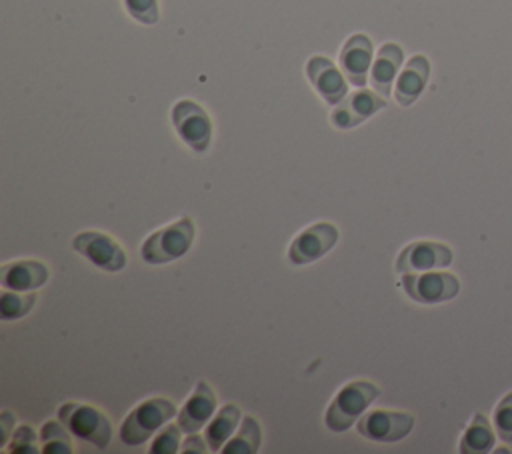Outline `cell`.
Returning a JSON list of instances; mask_svg holds the SVG:
<instances>
[{"instance_id":"10","label":"cell","mask_w":512,"mask_h":454,"mask_svg":"<svg viewBox=\"0 0 512 454\" xmlns=\"http://www.w3.org/2000/svg\"><path fill=\"white\" fill-rule=\"evenodd\" d=\"M452 250L446 244L416 240L402 248L396 258V272H428L438 268H448L452 264Z\"/></svg>"},{"instance_id":"19","label":"cell","mask_w":512,"mask_h":454,"mask_svg":"<svg viewBox=\"0 0 512 454\" xmlns=\"http://www.w3.org/2000/svg\"><path fill=\"white\" fill-rule=\"evenodd\" d=\"M494 426L482 412H476L468 428L460 438V452L462 454H486L494 446Z\"/></svg>"},{"instance_id":"26","label":"cell","mask_w":512,"mask_h":454,"mask_svg":"<svg viewBox=\"0 0 512 454\" xmlns=\"http://www.w3.org/2000/svg\"><path fill=\"white\" fill-rule=\"evenodd\" d=\"M34 442H36V434H34V430L30 428V426H26V424H22V426H18L16 430H14V434H12V444L6 448V452H10V454H36L38 452V448L34 446Z\"/></svg>"},{"instance_id":"18","label":"cell","mask_w":512,"mask_h":454,"mask_svg":"<svg viewBox=\"0 0 512 454\" xmlns=\"http://www.w3.org/2000/svg\"><path fill=\"white\" fill-rule=\"evenodd\" d=\"M238 422H240V408L236 404H224L206 428L204 440L208 450L212 452L222 450L226 440L232 436L234 428L238 426Z\"/></svg>"},{"instance_id":"22","label":"cell","mask_w":512,"mask_h":454,"mask_svg":"<svg viewBox=\"0 0 512 454\" xmlns=\"http://www.w3.org/2000/svg\"><path fill=\"white\" fill-rule=\"evenodd\" d=\"M36 304V294H20L16 290L4 288L0 294V318L2 320H16L26 316Z\"/></svg>"},{"instance_id":"15","label":"cell","mask_w":512,"mask_h":454,"mask_svg":"<svg viewBox=\"0 0 512 454\" xmlns=\"http://www.w3.org/2000/svg\"><path fill=\"white\" fill-rule=\"evenodd\" d=\"M430 76V62L422 54H414L396 78L394 98L400 106H410L424 90Z\"/></svg>"},{"instance_id":"25","label":"cell","mask_w":512,"mask_h":454,"mask_svg":"<svg viewBox=\"0 0 512 454\" xmlns=\"http://www.w3.org/2000/svg\"><path fill=\"white\" fill-rule=\"evenodd\" d=\"M124 6L128 10V14L142 24H154L158 20V2L156 0H124Z\"/></svg>"},{"instance_id":"5","label":"cell","mask_w":512,"mask_h":454,"mask_svg":"<svg viewBox=\"0 0 512 454\" xmlns=\"http://www.w3.org/2000/svg\"><path fill=\"white\" fill-rule=\"evenodd\" d=\"M402 290L418 304H440L452 300L460 292V280L442 270H428L424 274L406 272L400 280Z\"/></svg>"},{"instance_id":"1","label":"cell","mask_w":512,"mask_h":454,"mask_svg":"<svg viewBox=\"0 0 512 454\" xmlns=\"http://www.w3.org/2000/svg\"><path fill=\"white\" fill-rule=\"evenodd\" d=\"M380 390L368 380H356L346 384L330 402L324 422L332 432L348 430L356 418L378 398Z\"/></svg>"},{"instance_id":"9","label":"cell","mask_w":512,"mask_h":454,"mask_svg":"<svg viewBox=\"0 0 512 454\" xmlns=\"http://www.w3.org/2000/svg\"><path fill=\"white\" fill-rule=\"evenodd\" d=\"M338 228L330 222H318L302 230L290 244L288 260L294 266L310 264L322 258L336 242H338Z\"/></svg>"},{"instance_id":"4","label":"cell","mask_w":512,"mask_h":454,"mask_svg":"<svg viewBox=\"0 0 512 454\" xmlns=\"http://www.w3.org/2000/svg\"><path fill=\"white\" fill-rule=\"evenodd\" d=\"M58 418L76 438L86 440L100 450L110 444L112 428L108 418L98 408L78 402H66L58 408Z\"/></svg>"},{"instance_id":"6","label":"cell","mask_w":512,"mask_h":454,"mask_svg":"<svg viewBox=\"0 0 512 454\" xmlns=\"http://www.w3.org/2000/svg\"><path fill=\"white\" fill-rule=\"evenodd\" d=\"M172 124L178 136L194 152H206L212 140V122L204 108L192 100H180L172 108Z\"/></svg>"},{"instance_id":"24","label":"cell","mask_w":512,"mask_h":454,"mask_svg":"<svg viewBox=\"0 0 512 454\" xmlns=\"http://www.w3.org/2000/svg\"><path fill=\"white\" fill-rule=\"evenodd\" d=\"M180 432L182 428L176 424L166 426L152 442L150 454H174L180 450Z\"/></svg>"},{"instance_id":"2","label":"cell","mask_w":512,"mask_h":454,"mask_svg":"<svg viewBox=\"0 0 512 454\" xmlns=\"http://www.w3.org/2000/svg\"><path fill=\"white\" fill-rule=\"evenodd\" d=\"M194 232V222L190 218H182L170 226L152 232L144 240L140 256L148 264L172 262L190 250L194 242Z\"/></svg>"},{"instance_id":"12","label":"cell","mask_w":512,"mask_h":454,"mask_svg":"<svg viewBox=\"0 0 512 454\" xmlns=\"http://www.w3.org/2000/svg\"><path fill=\"white\" fill-rule=\"evenodd\" d=\"M306 74L316 92L332 106L348 96V84L342 72L326 56H312L306 64Z\"/></svg>"},{"instance_id":"17","label":"cell","mask_w":512,"mask_h":454,"mask_svg":"<svg viewBox=\"0 0 512 454\" xmlns=\"http://www.w3.org/2000/svg\"><path fill=\"white\" fill-rule=\"evenodd\" d=\"M402 60H404V52L398 44L386 42L380 46L370 70V84L380 96L386 98L392 92V82L398 76Z\"/></svg>"},{"instance_id":"3","label":"cell","mask_w":512,"mask_h":454,"mask_svg":"<svg viewBox=\"0 0 512 454\" xmlns=\"http://www.w3.org/2000/svg\"><path fill=\"white\" fill-rule=\"evenodd\" d=\"M174 414L176 406L166 398L144 400L124 418L120 426V440L128 446H140Z\"/></svg>"},{"instance_id":"7","label":"cell","mask_w":512,"mask_h":454,"mask_svg":"<svg viewBox=\"0 0 512 454\" xmlns=\"http://www.w3.org/2000/svg\"><path fill=\"white\" fill-rule=\"evenodd\" d=\"M414 428V416L408 412H394V410H372L360 418L356 430L380 444H390L406 438Z\"/></svg>"},{"instance_id":"23","label":"cell","mask_w":512,"mask_h":454,"mask_svg":"<svg viewBox=\"0 0 512 454\" xmlns=\"http://www.w3.org/2000/svg\"><path fill=\"white\" fill-rule=\"evenodd\" d=\"M494 430L506 444L512 442V392H508L494 408Z\"/></svg>"},{"instance_id":"27","label":"cell","mask_w":512,"mask_h":454,"mask_svg":"<svg viewBox=\"0 0 512 454\" xmlns=\"http://www.w3.org/2000/svg\"><path fill=\"white\" fill-rule=\"evenodd\" d=\"M204 442L206 440H202L196 432L194 434H188V438H186V442H184V446L180 448V452H184V454H190V452H204L206 450V446H204Z\"/></svg>"},{"instance_id":"28","label":"cell","mask_w":512,"mask_h":454,"mask_svg":"<svg viewBox=\"0 0 512 454\" xmlns=\"http://www.w3.org/2000/svg\"><path fill=\"white\" fill-rule=\"evenodd\" d=\"M0 428H2V432H0V444H6V440H8V436H10V430L14 428V416H12L8 410H4L2 416H0Z\"/></svg>"},{"instance_id":"16","label":"cell","mask_w":512,"mask_h":454,"mask_svg":"<svg viewBox=\"0 0 512 454\" xmlns=\"http://www.w3.org/2000/svg\"><path fill=\"white\" fill-rule=\"evenodd\" d=\"M48 280V268L38 260H16L2 266V286L16 292H32Z\"/></svg>"},{"instance_id":"13","label":"cell","mask_w":512,"mask_h":454,"mask_svg":"<svg viewBox=\"0 0 512 454\" xmlns=\"http://www.w3.org/2000/svg\"><path fill=\"white\" fill-rule=\"evenodd\" d=\"M372 64V40L364 34L350 36L340 50V68L352 86H364Z\"/></svg>"},{"instance_id":"20","label":"cell","mask_w":512,"mask_h":454,"mask_svg":"<svg viewBox=\"0 0 512 454\" xmlns=\"http://www.w3.org/2000/svg\"><path fill=\"white\" fill-rule=\"evenodd\" d=\"M260 442H262L260 424L252 416H246L242 420L240 432L222 448V452L224 454H254L260 450Z\"/></svg>"},{"instance_id":"11","label":"cell","mask_w":512,"mask_h":454,"mask_svg":"<svg viewBox=\"0 0 512 454\" xmlns=\"http://www.w3.org/2000/svg\"><path fill=\"white\" fill-rule=\"evenodd\" d=\"M384 106H386V98L380 96L376 90L374 92L358 90L334 106L330 120L336 128H342V130L354 128Z\"/></svg>"},{"instance_id":"14","label":"cell","mask_w":512,"mask_h":454,"mask_svg":"<svg viewBox=\"0 0 512 454\" xmlns=\"http://www.w3.org/2000/svg\"><path fill=\"white\" fill-rule=\"evenodd\" d=\"M214 412H216V394L204 380H200L192 396L188 398V402L178 414V426L182 428V432L194 434L208 424Z\"/></svg>"},{"instance_id":"8","label":"cell","mask_w":512,"mask_h":454,"mask_svg":"<svg viewBox=\"0 0 512 454\" xmlns=\"http://www.w3.org/2000/svg\"><path fill=\"white\" fill-rule=\"evenodd\" d=\"M72 246L84 258H88L94 266L106 272H118L126 266V254L122 246L104 232H96V230L80 232L74 236Z\"/></svg>"},{"instance_id":"21","label":"cell","mask_w":512,"mask_h":454,"mask_svg":"<svg viewBox=\"0 0 512 454\" xmlns=\"http://www.w3.org/2000/svg\"><path fill=\"white\" fill-rule=\"evenodd\" d=\"M70 430L54 420H48L40 428V440H42V452L44 454H72V438L68 434Z\"/></svg>"}]
</instances>
